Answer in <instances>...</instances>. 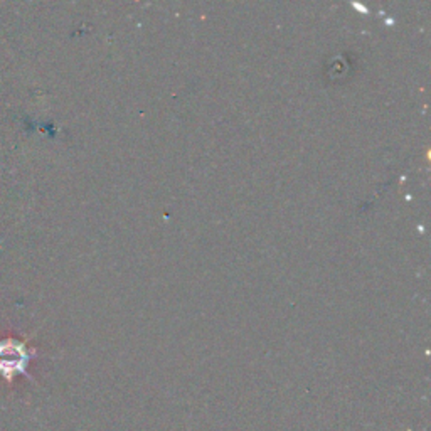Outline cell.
Masks as SVG:
<instances>
[{"label": "cell", "instance_id": "obj_1", "mask_svg": "<svg viewBox=\"0 0 431 431\" xmlns=\"http://www.w3.org/2000/svg\"><path fill=\"white\" fill-rule=\"evenodd\" d=\"M34 352L27 347V340L17 337L0 339V374L7 381L15 374H27L26 369Z\"/></svg>", "mask_w": 431, "mask_h": 431}]
</instances>
